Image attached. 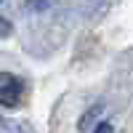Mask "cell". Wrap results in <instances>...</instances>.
<instances>
[{
  "mask_svg": "<svg viewBox=\"0 0 133 133\" xmlns=\"http://www.w3.org/2000/svg\"><path fill=\"white\" fill-rule=\"evenodd\" d=\"M21 93H24V85L19 77L0 72V107H16L21 101Z\"/></svg>",
  "mask_w": 133,
  "mask_h": 133,
  "instance_id": "obj_1",
  "label": "cell"
},
{
  "mask_svg": "<svg viewBox=\"0 0 133 133\" xmlns=\"http://www.w3.org/2000/svg\"><path fill=\"white\" fill-rule=\"evenodd\" d=\"M8 32H11V24H8V21H5L3 16H0V37H5Z\"/></svg>",
  "mask_w": 133,
  "mask_h": 133,
  "instance_id": "obj_2",
  "label": "cell"
},
{
  "mask_svg": "<svg viewBox=\"0 0 133 133\" xmlns=\"http://www.w3.org/2000/svg\"><path fill=\"white\" fill-rule=\"evenodd\" d=\"M96 133H112V123H101L96 128Z\"/></svg>",
  "mask_w": 133,
  "mask_h": 133,
  "instance_id": "obj_3",
  "label": "cell"
}]
</instances>
